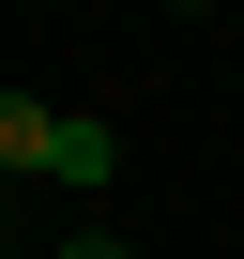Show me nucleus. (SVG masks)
I'll list each match as a JSON object with an SVG mask.
<instances>
[{
	"label": "nucleus",
	"instance_id": "f257e3e1",
	"mask_svg": "<svg viewBox=\"0 0 244 259\" xmlns=\"http://www.w3.org/2000/svg\"><path fill=\"white\" fill-rule=\"evenodd\" d=\"M61 122H76V107H31V92H0V168H46V183H61Z\"/></svg>",
	"mask_w": 244,
	"mask_h": 259
},
{
	"label": "nucleus",
	"instance_id": "f03ea898",
	"mask_svg": "<svg viewBox=\"0 0 244 259\" xmlns=\"http://www.w3.org/2000/svg\"><path fill=\"white\" fill-rule=\"evenodd\" d=\"M107 168H122V138H107L92 107H76V122H61V183H107Z\"/></svg>",
	"mask_w": 244,
	"mask_h": 259
},
{
	"label": "nucleus",
	"instance_id": "7ed1b4c3",
	"mask_svg": "<svg viewBox=\"0 0 244 259\" xmlns=\"http://www.w3.org/2000/svg\"><path fill=\"white\" fill-rule=\"evenodd\" d=\"M61 259H122V244H61Z\"/></svg>",
	"mask_w": 244,
	"mask_h": 259
},
{
	"label": "nucleus",
	"instance_id": "20e7f679",
	"mask_svg": "<svg viewBox=\"0 0 244 259\" xmlns=\"http://www.w3.org/2000/svg\"><path fill=\"white\" fill-rule=\"evenodd\" d=\"M168 16H214V0H168Z\"/></svg>",
	"mask_w": 244,
	"mask_h": 259
}]
</instances>
